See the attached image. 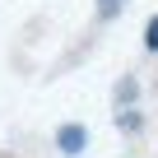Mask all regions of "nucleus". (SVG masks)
<instances>
[{"instance_id":"obj_1","label":"nucleus","mask_w":158,"mask_h":158,"mask_svg":"<svg viewBox=\"0 0 158 158\" xmlns=\"http://www.w3.org/2000/svg\"><path fill=\"white\" fill-rule=\"evenodd\" d=\"M56 144H60V153H70V158H74V153H84V144H89V130L70 121V126H60V130H56Z\"/></svg>"},{"instance_id":"obj_2","label":"nucleus","mask_w":158,"mask_h":158,"mask_svg":"<svg viewBox=\"0 0 158 158\" xmlns=\"http://www.w3.org/2000/svg\"><path fill=\"white\" fill-rule=\"evenodd\" d=\"M144 47H149V51H158V14L144 23Z\"/></svg>"},{"instance_id":"obj_3","label":"nucleus","mask_w":158,"mask_h":158,"mask_svg":"<svg viewBox=\"0 0 158 158\" xmlns=\"http://www.w3.org/2000/svg\"><path fill=\"white\" fill-rule=\"evenodd\" d=\"M121 5H126V0H98V14H102V19H112Z\"/></svg>"}]
</instances>
